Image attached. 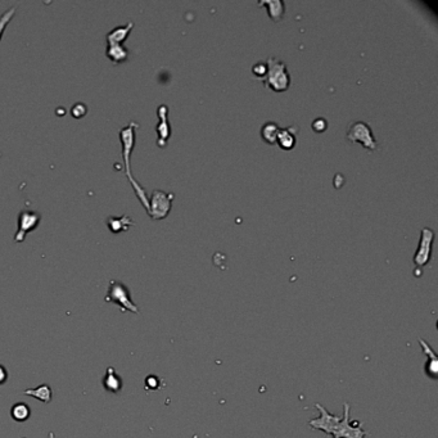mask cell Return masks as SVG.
<instances>
[{"label": "cell", "instance_id": "18", "mask_svg": "<svg viewBox=\"0 0 438 438\" xmlns=\"http://www.w3.org/2000/svg\"><path fill=\"white\" fill-rule=\"evenodd\" d=\"M24 393L27 394V396L35 397V398L44 402V404H49L50 399H52L53 392L48 384H42V386L37 387V388L26 389V391H24Z\"/></svg>", "mask_w": 438, "mask_h": 438}, {"label": "cell", "instance_id": "22", "mask_svg": "<svg viewBox=\"0 0 438 438\" xmlns=\"http://www.w3.org/2000/svg\"><path fill=\"white\" fill-rule=\"evenodd\" d=\"M252 72L255 73L257 78H265L266 72H268V65H266V62L260 61V62H257L256 65H253Z\"/></svg>", "mask_w": 438, "mask_h": 438}, {"label": "cell", "instance_id": "13", "mask_svg": "<svg viewBox=\"0 0 438 438\" xmlns=\"http://www.w3.org/2000/svg\"><path fill=\"white\" fill-rule=\"evenodd\" d=\"M107 226L115 234H119V233L127 232L130 229V226L134 225V221L130 219L126 215H122V216H108L106 220Z\"/></svg>", "mask_w": 438, "mask_h": 438}, {"label": "cell", "instance_id": "16", "mask_svg": "<svg viewBox=\"0 0 438 438\" xmlns=\"http://www.w3.org/2000/svg\"><path fill=\"white\" fill-rule=\"evenodd\" d=\"M103 387L107 391L113 392V393H117L122 388V379L117 375L116 370L111 366L107 369V373L103 378Z\"/></svg>", "mask_w": 438, "mask_h": 438}, {"label": "cell", "instance_id": "19", "mask_svg": "<svg viewBox=\"0 0 438 438\" xmlns=\"http://www.w3.org/2000/svg\"><path fill=\"white\" fill-rule=\"evenodd\" d=\"M11 415L16 422H25L31 415V410L24 402H18V404L13 405L11 410Z\"/></svg>", "mask_w": 438, "mask_h": 438}, {"label": "cell", "instance_id": "2", "mask_svg": "<svg viewBox=\"0 0 438 438\" xmlns=\"http://www.w3.org/2000/svg\"><path fill=\"white\" fill-rule=\"evenodd\" d=\"M138 127H139V124H138V122L135 121L129 122L126 126H124L121 130H120V140H121V144H122V160H124L125 175H126V178L129 179L130 184H131L138 199H139L140 203L143 204L145 211L148 212V210H149V198H148L145 189L143 188V186L138 183L137 179L132 176L131 165H130V158H131V153L132 150H134L135 142H137Z\"/></svg>", "mask_w": 438, "mask_h": 438}, {"label": "cell", "instance_id": "20", "mask_svg": "<svg viewBox=\"0 0 438 438\" xmlns=\"http://www.w3.org/2000/svg\"><path fill=\"white\" fill-rule=\"evenodd\" d=\"M17 11V7H12V8H9L8 11L4 12L2 16H0V42H2V37H3L4 31H6L7 26L9 25V22L13 20L14 14H16Z\"/></svg>", "mask_w": 438, "mask_h": 438}, {"label": "cell", "instance_id": "21", "mask_svg": "<svg viewBox=\"0 0 438 438\" xmlns=\"http://www.w3.org/2000/svg\"><path fill=\"white\" fill-rule=\"evenodd\" d=\"M144 384H145V389L156 391V389H158L161 387V379L158 378L157 375H155V374H150V375L147 376Z\"/></svg>", "mask_w": 438, "mask_h": 438}, {"label": "cell", "instance_id": "9", "mask_svg": "<svg viewBox=\"0 0 438 438\" xmlns=\"http://www.w3.org/2000/svg\"><path fill=\"white\" fill-rule=\"evenodd\" d=\"M157 113H158V119H160V124H158L157 127H156V130H157V134H158L157 143H158V145H160V147H165L166 143H167V140H168V138H170V135H171V127H170V124H168V108H167V106L162 104V106L158 107Z\"/></svg>", "mask_w": 438, "mask_h": 438}, {"label": "cell", "instance_id": "24", "mask_svg": "<svg viewBox=\"0 0 438 438\" xmlns=\"http://www.w3.org/2000/svg\"><path fill=\"white\" fill-rule=\"evenodd\" d=\"M327 127L328 121L325 119H322V117H317V119H315L314 121H312V129L316 132H322L324 130H327Z\"/></svg>", "mask_w": 438, "mask_h": 438}, {"label": "cell", "instance_id": "10", "mask_svg": "<svg viewBox=\"0 0 438 438\" xmlns=\"http://www.w3.org/2000/svg\"><path fill=\"white\" fill-rule=\"evenodd\" d=\"M419 345L422 347L423 352L427 356V363H425V374L427 376L432 379L438 378V357L437 353L434 352L432 347L429 346V343L425 342L423 338H419Z\"/></svg>", "mask_w": 438, "mask_h": 438}, {"label": "cell", "instance_id": "11", "mask_svg": "<svg viewBox=\"0 0 438 438\" xmlns=\"http://www.w3.org/2000/svg\"><path fill=\"white\" fill-rule=\"evenodd\" d=\"M132 27H134V22H127V24L124 25V26L115 27L113 30H111V31L107 34L106 36L107 45H117V44L124 45V43L126 42L127 36H129L130 32H131Z\"/></svg>", "mask_w": 438, "mask_h": 438}, {"label": "cell", "instance_id": "26", "mask_svg": "<svg viewBox=\"0 0 438 438\" xmlns=\"http://www.w3.org/2000/svg\"><path fill=\"white\" fill-rule=\"evenodd\" d=\"M333 438H337V437H333Z\"/></svg>", "mask_w": 438, "mask_h": 438}, {"label": "cell", "instance_id": "1", "mask_svg": "<svg viewBox=\"0 0 438 438\" xmlns=\"http://www.w3.org/2000/svg\"><path fill=\"white\" fill-rule=\"evenodd\" d=\"M315 407L319 410L320 415L309 422L312 429H317L324 432L325 434L333 435L337 438H365L369 434L368 430L361 427V422H351L350 404H343L342 416L333 415L325 409L322 405L315 404Z\"/></svg>", "mask_w": 438, "mask_h": 438}, {"label": "cell", "instance_id": "23", "mask_svg": "<svg viewBox=\"0 0 438 438\" xmlns=\"http://www.w3.org/2000/svg\"><path fill=\"white\" fill-rule=\"evenodd\" d=\"M86 111H88L86 106H84L83 103H76L75 106L71 108V115H72L75 119H81V117L85 116Z\"/></svg>", "mask_w": 438, "mask_h": 438}, {"label": "cell", "instance_id": "7", "mask_svg": "<svg viewBox=\"0 0 438 438\" xmlns=\"http://www.w3.org/2000/svg\"><path fill=\"white\" fill-rule=\"evenodd\" d=\"M433 240H434V232L428 226L423 227L422 233H420L419 245H417V250L414 255V263L416 268H423L430 261Z\"/></svg>", "mask_w": 438, "mask_h": 438}, {"label": "cell", "instance_id": "3", "mask_svg": "<svg viewBox=\"0 0 438 438\" xmlns=\"http://www.w3.org/2000/svg\"><path fill=\"white\" fill-rule=\"evenodd\" d=\"M266 65L268 72L263 78V84L276 93L285 91L291 85V75L287 70L285 63L276 57H269Z\"/></svg>", "mask_w": 438, "mask_h": 438}, {"label": "cell", "instance_id": "6", "mask_svg": "<svg viewBox=\"0 0 438 438\" xmlns=\"http://www.w3.org/2000/svg\"><path fill=\"white\" fill-rule=\"evenodd\" d=\"M347 139L352 143H361L363 147L369 150H375L378 148V143L374 138L370 126L364 121H355L350 125Z\"/></svg>", "mask_w": 438, "mask_h": 438}, {"label": "cell", "instance_id": "15", "mask_svg": "<svg viewBox=\"0 0 438 438\" xmlns=\"http://www.w3.org/2000/svg\"><path fill=\"white\" fill-rule=\"evenodd\" d=\"M106 54L115 65H120V63H124L127 61V58H129V49L121 44L107 45Z\"/></svg>", "mask_w": 438, "mask_h": 438}, {"label": "cell", "instance_id": "5", "mask_svg": "<svg viewBox=\"0 0 438 438\" xmlns=\"http://www.w3.org/2000/svg\"><path fill=\"white\" fill-rule=\"evenodd\" d=\"M149 198V210L148 215L153 220H162L167 217L170 214L171 207H173V201L175 198L174 193H166V192L155 189L150 194Z\"/></svg>", "mask_w": 438, "mask_h": 438}, {"label": "cell", "instance_id": "17", "mask_svg": "<svg viewBox=\"0 0 438 438\" xmlns=\"http://www.w3.org/2000/svg\"><path fill=\"white\" fill-rule=\"evenodd\" d=\"M281 127H279V125L276 122L269 121L266 124L262 125L261 127V137L265 140L268 144H275L276 138H278L279 131H280Z\"/></svg>", "mask_w": 438, "mask_h": 438}, {"label": "cell", "instance_id": "8", "mask_svg": "<svg viewBox=\"0 0 438 438\" xmlns=\"http://www.w3.org/2000/svg\"><path fill=\"white\" fill-rule=\"evenodd\" d=\"M42 221V215L31 210H22L18 214V227L14 235V242L22 243L26 239V235L30 232L36 229Z\"/></svg>", "mask_w": 438, "mask_h": 438}, {"label": "cell", "instance_id": "25", "mask_svg": "<svg viewBox=\"0 0 438 438\" xmlns=\"http://www.w3.org/2000/svg\"><path fill=\"white\" fill-rule=\"evenodd\" d=\"M7 378H8V373H7L6 368L3 365H0V386L6 383Z\"/></svg>", "mask_w": 438, "mask_h": 438}, {"label": "cell", "instance_id": "12", "mask_svg": "<svg viewBox=\"0 0 438 438\" xmlns=\"http://www.w3.org/2000/svg\"><path fill=\"white\" fill-rule=\"evenodd\" d=\"M298 132V127L289 126L285 129H280L279 131L278 138H276V143L279 144V147L284 150H291L296 147L297 143V137L296 134Z\"/></svg>", "mask_w": 438, "mask_h": 438}, {"label": "cell", "instance_id": "4", "mask_svg": "<svg viewBox=\"0 0 438 438\" xmlns=\"http://www.w3.org/2000/svg\"><path fill=\"white\" fill-rule=\"evenodd\" d=\"M106 302L117 304L121 307L122 311H130L132 314H139V307L132 302L130 291L122 281L111 280L109 281L108 292L106 296Z\"/></svg>", "mask_w": 438, "mask_h": 438}, {"label": "cell", "instance_id": "14", "mask_svg": "<svg viewBox=\"0 0 438 438\" xmlns=\"http://www.w3.org/2000/svg\"><path fill=\"white\" fill-rule=\"evenodd\" d=\"M258 6L266 7L269 16L274 21H280L285 13V4L281 0H263L258 2Z\"/></svg>", "mask_w": 438, "mask_h": 438}]
</instances>
